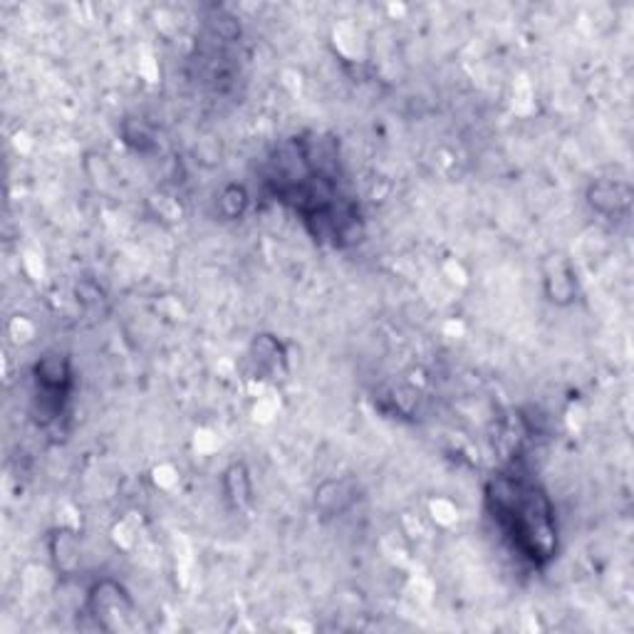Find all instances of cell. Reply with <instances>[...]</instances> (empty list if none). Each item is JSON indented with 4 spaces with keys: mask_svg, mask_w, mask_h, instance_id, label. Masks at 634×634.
Masks as SVG:
<instances>
[{
    "mask_svg": "<svg viewBox=\"0 0 634 634\" xmlns=\"http://www.w3.org/2000/svg\"><path fill=\"white\" fill-rule=\"evenodd\" d=\"M87 610H90V614L102 630H112L110 618H130L134 612V604L122 585L104 580L97 582L92 588L90 598H87Z\"/></svg>",
    "mask_w": 634,
    "mask_h": 634,
    "instance_id": "cell-3",
    "label": "cell"
},
{
    "mask_svg": "<svg viewBox=\"0 0 634 634\" xmlns=\"http://www.w3.org/2000/svg\"><path fill=\"white\" fill-rule=\"evenodd\" d=\"M632 191L622 181H598L588 191V203L602 216H620L630 209Z\"/></svg>",
    "mask_w": 634,
    "mask_h": 634,
    "instance_id": "cell-4",
    "label": "cell"
},
{
    "mask_svg": "<svg viewBox=\"0 0 634 634\" xmlns=\"http://www.w3.org/2000/svg\"><path fill=\"white\" fill-rule=\"evenodd\" d=\"M226 489H229V499L233 501L236 509L241 505L251 503V479H248V471L243 464H233L229 471H226Z\"/></svg>",
    "mask_w": 634,
    "mask_h": 634,
    "instance_id": "cell-5",
    "label": "cell"
},
{
    "mask_svg": "<svg viewBox=\"0 0 634 634\" xmlns=\"http://www.w3.org/2000/svg\"><path fill=\"white\" fill-rule=\"evenodd\" d=\"M486 509L505 543L525 563L543 568L558 555V519L538 481L521 468L493 474L486 486Z\"/></svg>",
    "mask_w": 634,
    "mask_h": 634,
    "instance_id": "cell-1",
    "label": "cell"
},
{
    "mask_svg": "<svg viewBox=\"0 0 634 634\" xmlns=\"http://www.w3.org/2000/svg\"><path fill=\"white\" fill-rule=\"evenodd\" d=\"M73 369L67 357L47 355L35 365V402L41 404V414L53 419L63 412V402L70 394Z\"/></svg>",
    "mask_w": 634,
    "mask_h": 634,
    "instance_id": "cell-2",
    "label": "cell"
}]
</instances>
